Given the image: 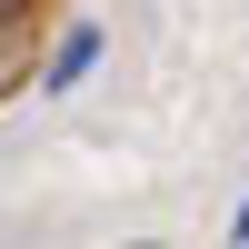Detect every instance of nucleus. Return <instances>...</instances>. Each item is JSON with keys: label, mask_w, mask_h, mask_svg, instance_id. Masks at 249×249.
I'll list each match as a JSON object with an SVG mask.
<instances>
[{"label": "nucleus", "mask_w": 249, "mask_h": 249, "mask_svg": "<svg viewBox=\"0 0 249 249\" xmlns=\"http://www.w3.org/2000/svg\"><path fill=\"white\" fill-rule=\"evenodd\" d=\"M90 60H100V30L80 20V30L60 40V50H50V80H40V90H80V70H90Z\"/></svg>", "instance_id": "obj_1"}, {"label": "nucleus", "mask_w": 249, "mask_h": 249, "mask_svg": "<svg viewBox=\"0 0 249 249\" xmlns=\"http://www.w3.org/2000/svg\"><path fill=\"white\" fill-rule=\"evenodd\" d=\"M0 70H10V10H0Z\"/></svg>", "instance_id": "obj_2"}, {"label": "nucleus", "mask_w": 249, "mask_h": 249, "mask_svg": "<svg viewBox=\"0 0 249 249\" xmlns=\"http://www.w3.org/2000/svg\"><path fill=\"white\" fill-rule=\"evenodd\" d=\"M0 10H10V20H20V10H30V0H0Z\"/></svg>", "instance_id": "obj_3"}]
</instances>
